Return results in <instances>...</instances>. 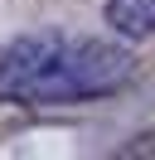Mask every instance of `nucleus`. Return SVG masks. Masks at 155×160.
<instances>
[{"label": "nucleus", "mask_w": 155, "mask_h": 160, "mask_svg": "<svg viewBox=\"0 0 155 160\" xmlns=\"http://www.w3.org/2000/svg\"><path fill=\"white\" fill-rule=\"evenodd\" d=\"M131 49L107 39H68V34H24L0 49V102L19 107H58V102L112 97L131 82Z\"/></svg>", "instance_id": "nucleus-1"}, {"label": "nucleus", "mask_w": 155, "mask_h": 160, "mask_svg": "<svg viewBox=\"0 0 155 160\" xmlns=\"http://www.w3.org/2000/svg\"><path fill=\"white\" fill-rule=\"evenodd\" d=\"M107 24L126 39H150L155 34V0H107Z\"/></svg>", "instance_id": "nucleus-2"}]
</instances>
